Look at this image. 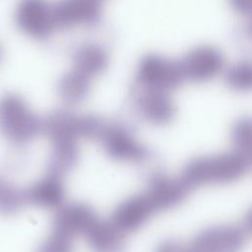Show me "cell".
Returning <instances> with one entry per match:
<instances>
[{"mask_svg":"<svg viewBox=\"0 0 252 252\" xmlns=\"http://www.w3.org/2000/svg\"><path fill=\"white\" fill-rule=\"evenodd\" d=\"M247 170L244 161L230 151L196 157L186 162L179 176L192 191L205 185L232 183Z\"/></svg>","mask_w":252,"mask_h":252,"instance_id":"1","label":"cell"},{"mask_svg":"<svg viewBox=\"0 0 252 252\" xmlns=\"http://www.w3.org/2000/svg\"><path fill=\"white\" fill-rule=\"evenodd\" d=\"M0 132L11 143L23 145L42 133V119L16 94L0 98Z\"/></svg>","mask_w":252,"mask_h":252,"instance_id":"2","label":"cell"},{"mask_svg":"<svg viewBox=\"0 0 252 252\" xmlns=\"http://www.w3.org/2000/svg\"><path fill=\"white\" fill-rule=\"evenodd\" d=\"M92 141L97 142L112 159L143 163L150 159L151 151L124 124L100 118Z\"/></svg>","mask_w":252,"mask_h":252,"instance_id":"3","label":"cell"},{"mask_svg":"<svg viewBox=\"0 0 252 252\" xmlns=\"http://www.w3.org/2000/svg\"><path fill=\"white\" fill-rule=\"evenodd\" d=\"M184 82L179 60L150 53L138 64L136 86L171 93Z\"/></svg>","mask_w":252,"mask_h":252,"instance_id":"4","label":"cell"},{"mask_svg":"<svg viewBox=\"0 0 252 252\" xmlns=\"http://www.w3.org/2000/svg\"><path fill=\"white\" fill-rule=\"evenodd\" d=\"M248 233L243 225L226 223L208 226L196 233L182 252H240Z\"/></svg>","mask_w":252,"mask_h":252,"instance_id":"5","label":"cell"},{"mask_svg":"<svg viewBox=\"0 0 252 252\" xmlns=\"http://www.w3.org/2000/svg\"><path fill=\"white\" fill-rule=\"evenodd\" d=\"M15 23L32 38H48L57 30L53 3L48 0H20L15 11Z\"/></svg>","mask_w":252,"mask_h":252,"instance_id":"6","label":"cell"},{"mask_svg":"<svg viewBox=\"0 0 252 252\" xmlns=\"http://www.w3.org/2000/svg\"><path fill=\"white\" fill-rule=\"evenodd\" d=\"M178 60L184 80L189 82H208L225 70L222 52L212 45L196 46Z\"/></svg>","mask_w":252,"mask_h":252,"instance_id":"7","label":"cell"},{"mask_svg":"<svg viewBox=\"0 0 252 252\" xmlns=\"http://www.w3.org/2000/svg\"><path fill=\"white\" fill-rule=\"evenodd\" d=\"M156 214L174 208L182 203L191 190L179 174L171 176L157 171L150 175L146 188L142 191Z\"/></svg>","mask_w":252,"mask_h":252,"instance_id":"8","label":"cell"},{"mask_svg":"<svg viewBox=\"0 0 252 252\" xmlns=\"http://www.w3.org/2000/svg\"><path fill=\"white\" fill-rule=\"evenodd\" d=\"M133 103L138 115L154 125H166L176 115V105L168 92L136 86Z\"/></svg>","mask_w":252,"mask_h":252,"instance_id":"9","label":"cell"},{"mask_svg":"<svg viewBox=\"0 0 252 252\" xmlns=\"http://www.w3.org/2000/svg\"><path fill=\"white\" fill-rule=\"evenodd\" d=\"M57 30L92 27L101 19V0H58L53 3Z\"/></svg>","mask_w":252,"mask_h":252,"instance_id":"10","label":"cell"},{"mask_svg":"<svg viewBox=\"0 0 252 252\" xmlns=\"http://www.w3.org/2000/svg\"><path fill=\"white\" fill-rule=\"evenodd\" d=\"M156 212L143 192L122 201L113 211L110 220L124 234L144 225Z\"/></svg>","mask_w":252,"mask_h":252,"instance_id":"11","label":"cell"},{"mask_svg":"<svg viewBox=\"0 0 252 252\" xmlns=\"http://www.w3.org/2000/svg\"><path fill=\"white\" fill-rule=\"evenodd\" d=\"M27 204L43 209H59L65 199L64 175L46 171L44 176L25 189Z\"/></svg>","mask_w":252,"mask_h":252,"instance_id":"12","label":"cell"},{"mask_svg":"<svg viewBox=\"0 0 252 252\" xmlns=\"http://www.w3.org/2000/svg\"><path fill=\"white\" fill-rule=\"evenodd\" d=\"M96 217V213L86 204L63 205L55 215L52 229L63 232L73 238L83 236Z\"/></svg>","mask_w":252,"mask_h":252,"instance_id":"13","label":"cell"},{"mask_svg":"<svg viewBox=\"0 0 252 252\" xmlns=\"http://www.w3.org/2000/svg\"><path fill=\"white\" fill-rule=\"evenodd\" d=\"M124 235L110 220L97 216L83 237L93 252H123Z\"/></svg>","mask_w":252,"mask_h":252,"instance_id":"14","label":"cell"},{"mask_svg":"<svg viewBox=\"0 0 252 252\" xmlns=\"http://www.w3.org/2000/svg\"><path fill=\"white\" fill-rule=\"evenodd\" d=\"M108 63L109 54L104 46L96 42H86L75 49L72 68L93 80L106 70Z\"/></svg>","mask_w":252,"mask_h":252,"instance_id":"15","label":"cell"},{"mask_svg":"<svg viewBox=\"0 0 252 252\" xmlns=\"http://www.w3.org/2000/svg\"><path fill=\"white\" fill-rule=\"evenodd\" d=\"M91 86V78L72 68L60 77L57 92L62 101L68 105H75L83 102L88 97Z\"/></svg>","mask_w":252,"mask_h":252,"instance_id":"16","label":"cell"},{"mask_svg":"<svg viewBox=\"0 0 252 252\" xmlns=\"http://www.w3.org/2000/svg\"><path fill=\"white\" fill-rule=\"evenodd\" d=\"M232 150L245 163L247 169L252 170V116L245 115L238 118L230 130Z\"/></svg>","mask_w":252,"mask_h":252,"instance_id":"17","label":"cell"},{"mask_svg":"<svg viewBox=\"0 0 252 252\" xmlns=\"http://www.w3.org/2000/svg\"><path fill=\"white\" fill-rule=\"evenodd\" d=\"M51 143L52 150L48 170L64 175L71 170L79 160V141L58 140Z\"/></svg>","mask_w":252,"mask_h":252,"instance_id":"18","label":"cell"},{"mask_svg":"<svg viewBox=\"0 0 252 252\" xmlns=\"http://www.w3.org/2000/svg\"><path fill=\"white\" fill-rule=\"evenodd\" d=\"M224 83L237 93L252 92V58L240 59L227 68L224 72Z\"/></svg>","mask_w":252,"mask_h":252,"instance_id":"19","label":"cell"},{"mask_svg":"<svg viewBox=\"0 0 252 252\" xmlns=\"http://www.w3.org/2000/svg\"><path fill=\"white\" fill-rule=\"evenodd\" d=\"M27 205L25 189H21L0 174V215L11 216Z\"/></svg>","mask_w":252,"mask_h":252,"instance_id":"20","label":"cell"},{"mask_svg":"<svg viewBox=\"0 0 252 252\" xmlns=\"http://www.w3.org/2000/svg\"><path fill=\"white\" fill-rule=\"evenodd\" d=\"M74 238L55 229L39 244L35 252H72Z\"/></svg>","mask_w":252,"mask_h":252,"instance_id":"21","label":"cell"},{"mask_svg":"<svg viewBox=\"0 0 252 252\" xmlns=\"http://www.w3.org/2000/svg\"><path fill=\"white\" fill-rule=\"evenodd\" d=\"M230 7L239 15L252 17V0H228Z\"/></svg>","mask_w":252,"mask_h":252,"instance_id":"22","label":"cell"},{"mask_svg":"<svg viewBox=\"0 0 252 252\" xmlns=\"http://www.w3.org/2000/svg\"><path fill=\"white\" fill-rule=\"evenodd\" d=\"M155 252H182V244L175 240H164L158 244Z\"/></svg>","mask_w":252,"mask_h":252,"instance_id":"23","label":"cell"},{"mask_svg":"<svg viewBox=\"0 0 252 252\" xmlns=\"http://www.w3.org/2000/svg\"><path fill=\"white\" fill-rule=\"evenodd\" d=\"M248 234L252 235V207L247 210L244 216L243 224H242Z\"/></svg>","mask_w":252,"mask_h":252,"instance_id":"24","label":"cell"},{"mask_svg":"<svg viewBox=\"0 0 252 252\" xmlns=\"http://www.w3.org/2000/svg\"><path fill=\"white\" fill-rule=\"evenodd\" d=\"M243 35H245L250 41H252V17L248 18V21L245 23L243 30H242Z\"/></svg>","mask_w":252,"mask_h":252,"instance_id":"25","label":"cell"},{"mask_svg":"<svg viewBox=\"0 0 252 252\" xmlns=\"http://www.w3.org/2000/svg\"><path fill=\"white\" fill-rule=\"evenodd\" d=\"M1 58H2V48L0 46V61H1Z\"/></svg>","mask_w":252,"mask_h":252,"instance_id":"26","label":"cell"}]
</instances>
